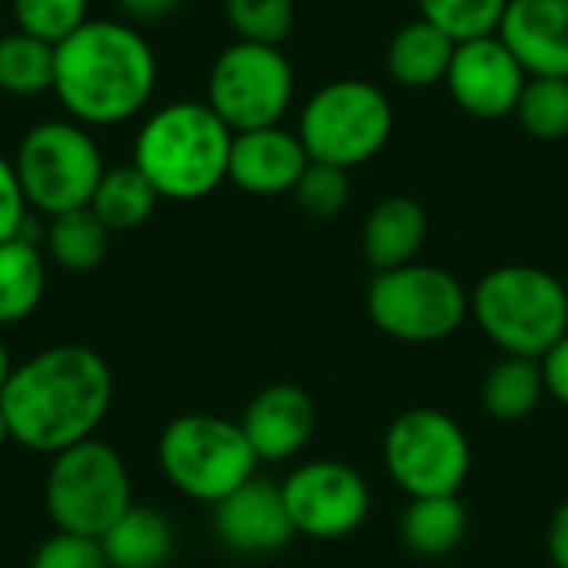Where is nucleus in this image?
<instances>
[{
    "instance_id": "obj_11",
    "label": "nucleus",
    "mask_w": 568,
    "mask_h": 568,
    "mask_svg": "<svg viewBox=\"0 0 568 568\" xmlns=\"http://www.w3.org/2000/svg\"><path fill=\"white\" fill-rule=\"evenodd\" d=\"M296 77L293 63L280 47L236 40L210 67L206 103L233 130H263L280 126L293 103Z\"/></svg>"
},
{
    "instance_id": "obj_38",
    "label": "nucleus",
    "mask_w": 568,
    "mask_h": 568,
    "mask_svg": "<svg viewBox=\"0 0 568 568\" xmlns=\"http://www.w3.org/2000/svg\"><path fill=\"white\" fill-rule=\"evenodd\" d=\"M10 443V426H7V416H3V409H0V449Z\"/></svg>"
},
{
    "instance_id": "obj_14",
    "label": "nucleus",
    "mask_w": 568,
    "mask_h": 568,
    "mask_svg": "<svg viewBox=\"0 0 568 568\" xmlns=\"http://www.w3.org/2000/svg\"><path fill=\"white\" fill-rule=\"evenodd\" d=\"M213 532L236 556H270L286 549L296 536L283 489L260 476L213 506Z\"/></svg>"
},
{
    "instance_id": "obj_31",
    "label": "nucleus",
    "mask_w": 568,
    "mask_h": 568,
    "mask_svg": "<svg viewBox=\"0 0 568 568\" xmlns=\"http://www.w3.org/2000/svg\"><path fill=\"white\" fill-rule=\"evenodd\" d=\"M293 200L313 220L339 216L346 210V203H349V170L310 160L300 183L293 186Z\"/></svg>"
},
{
    "instance_id": "obj_15",
    "label": "nucleus",
    "mask_w": 568,
    "mask_h": 568,
    "mask_svg": "<svg viewBox=\"0 0 568 568\" xmlns=\"http://www.w3.org/2000/svg\"><path fill=\"white\" fill-rule=\"evenodd\" d=\"M240 426L260 463H286L310 446L316 433V406L300 386L273 383L250 399Z\"/></svg>"
},
{
    "instance_id": "obj_7",
    "label": "nucleus",
    "mask_w": 568,
    "mask_h": 568,
    "mask_svg": "<svg viewBox=\"0 0 568 568\" xmlns=\"http://www.w3.org/2000/svg\"><path fill=\"white\" fill-rule=\"evenodd\" d=\"M393 123V103L383 87L359 77H339L303 103L296 133L313 163L353 170L383 153Z\"/></svg>"
},
{
    "instance_id": "obj_28",
    "label": "nucleus",
    "mask_w": 568,
    "mask_h": 568,
    "mask_svg": "<svg viewBox=\"0 0 568 568\" xmlns=\"http://www.w3.org/2000/svg\"><path fill=\"white\" fill-rule=\"evenodd\" d=\"M419 17L439 27L449 40L466 43L499 33L509 0H416Z\"/></svg>"
},
{
    "instance_id": "obj_35",
    "label": "nucleus",
    "mask_w": 568,
    "mask_h": 568,
    "mask_svg": "<svg viewBox=\"0 0 568 568\" xmlns=\"http://www.w3.org/2000/svg\"><path fill=\"white\" fill-rule=\"evenodd\" d=\"M546 546H549V559L556 568H568V499L552 513L549 519V532H546Z\"/></svg>"
},
{
    "instance_id": "obj_25",
    "label": "nucleus",
    "mask_w": 568,
    "mask_h": 568,
    "mask_svg": "<svg viewBox=\"0 0 568 568\" xmlns=\"http://www.w3.org/2000/svg\"><path fill=\"white\" fill-rule=\"evenodd\" d=\"M43 246L50 260L67 273H90L106 260L110 230L93 216L90 206L50 216L43 230Z\"/></svg>"
},
{
    "instance_id": "obj_29",
    "label": "nucleus",
    "mask_w": 568,
    "mask_h": 568,
    "mask_svg": "<svg viewBox=\"0 0 568 568\" xmlns=\"http://www.w3.org/2000/svg\"><path fill=\"white\" fill-rule=\"evenodd\" d=\"M223 13L236 40L280 47L296 20L293 0H223Z\"/></svg>"
},
{
    "instance_id": "obj_5",
    "label": "nucleus",
    "mask_w": 568,
    "mask_h": 568,
    "mask_svg": "<svg viewBox=\"0 0 568 568\" xmlns=\"http://www.w3.org/2000/svg\"><path fill=\"white\" fill-rule=\"evenodd\" d=\"M166 483L193 503L216 506L256 476V453L243 426L213 413H183L156 439Z\"/></svg>"
},
{
    "instance_id": "obj_16",
    "label": "nucleus",
    "mask_w": 568,
    "mask_h": 568,
    "mask_svg": "<svg viewBox=\"0 0 568 568\" xmlns=\"http://www.w3.org/2000/svg\"><path fill=\"white\" fill-rule=\"evenodd\" d=\"M306 166L310 153L300 133L283 126H263L233 133L226 180L250 196H280L293 193Z\"/></svg>"
},
{
    "instance_id": "obj_32",
    "label": "nucleus",
    "mask_w": 568,
    "mask_h": 568,
    "mask_svg": "<svg viewBox=\"0 0 568 568\" xmlns=\"http://www.w3.org/2000/svg\"><path fill=\"white\" fill-rule=\"evenodd\" d=\"M30 568H110L100 539L73 536V532H53L43 539L30 559Z\"/></svg>"
},
{
    "instance_id": "obj_19",
    "label": "nucleus",
    "mask_w": 568,
    "mask_h": 568,
    "mask_svg": "<svg viewBox=\"0 0 568 568\" xmlns=\"http://www.w3.org/2000/svg\"><path fill=\"white\" fill-rule=\"evenodd\" d=\"M453 53H456V40H449L429 20L416 17L393 33L386 47V70L393 83L406 90H429L436 83H446Z\"/></svg>"
},
{
    "instance_id": "obj_36",
    "label": "nucleus",
    "mask_w": 568,
    "mask_h": 568,
    "mask_svg": "<svg viewBox=\"0 0 568 568\" xmlns=\"http://www.w3.org/2000/svg\"><path fill=\"white\" fill-rule=\"evenodd\" d=\"M116 3H120L126 23L140 27V23H156V20H163L180 0H116Z\"/></svg>"
},
{
    "instance_id": "obj_26",
    "label": "nucleus",
    "mask_w": 568,
    "mask_h": 568,
    "mask_svg": "<svg viewBox=\"0 0 568 568\" xmlns=\"http://www.w3.org/2000/svg\"><path fill=\"white\" fill-rule=\"evenodd\" d=\"M53 90V43L10 30L0 37V93L40 97Z\"/></svg>"
},
{
    "instance_id": "obj_34",
    "label": "nucleus",
    "mask_w": 568,
    "mask_h": 568,
    "mask_svg": "<svg viewBox=\"0 0 568 568\" xmlns=\"http://www.w3.org/2000/svg\"><path fill=\"white\" fill-rule=\"evenodd\" d=\"M542 363V379H546V393L568 406V333L539 359Z\"/></svg>"
},
{
    "instance_id": "obj_24",
    "label": "nucleus",
    "mask_w": 568,
    "mask_h": 568,
    "mask_svg": "<svg viewBox=\"0 0 568 568\" xmlns=\"http://www.w3.org/2000/svg\"><path fill=\"white\" fill-rule=\"evenodd\" d=\"M156 200L160 196L150 186V180L133 163H123V166H110L100 176L90 196V210L110 233H126L153 216Z\"/></svg>"
},
{
    "instance_id": "obj_23",
    "label": "nucleus",
    "mask_w": 568,
    "mask_h": 568,
    "mask_svg": "<svg viewBox=\"0 0 568 568\" xmlns=\"http://www.w3.org/2000/svg\"><path fill=\"white\" fill-rule=\"evenodd\" d=\"M483 409L499 419V423H519L529 419L546 393V379H542V363L539 359H526V356H506L499 359L486 379H483Z\"/></svg>"
},
{
    "instance_id": "obj_8",
    "label": "nucleus",
    "mask_w": 568,
    "mask_h": 568,
    "mask_svg": "<svg viewBox=\"0 0 568 568\" xmlns=\"http://www.w3.org/2000/svg\"><path fill=\"white\" fill-rule=\"evenodd\" d=\"M13 170L27 206L47 220L90 206V196L106 173L100 143L70 116L30 126L17 143Z\"/></svg>"
},
{
    "instance_id": "obj_17",
    "label": "nucleus",
    "mask_w": 568,
    "mask_h": 568,
    "mask_svg": "<svg viewBox=\"0 0 568 568\" xmlns=\"http://www.w3.org/2000/svg\"><path fill=\"white\" fill-rule=\"evenodd\" d=\"M496 37L529 77L568 80V0H509Z\"/></svg>"
},
{
    "instance_id": "obj_33",
    "label": "nucleus",
    "mask_w": 568,
    "mask_h": 568,
    "mask_svg": "<svg viewBox=\"0 0 568 568\" xmlns=\"http://www.w3.org/2000/svg\"><path fill=\"white\" fill-rule=\"evenodd\" d=\"M27 200H23V190H20V180H17V170H13V160H7L0 153V243L13 240L23 233L27 226Z\"/></svg>"
},
{
    "instance_id": "obj_20",
    "label": "nucleus",
    "mask_w": 568,
    "mask_h": 568,
    "mask_svg": "<svg viewBox=\"0 0 568 568\" xmlns=\"http://www.w3.org/2000/svg\"><path fill=\"white\" fill-rule=\"evenodd\" d=\"M110 568H163L173 559L176 532L160 509L136 506L123 513L100 539Z\"/></svg>"
},
{
    "instance_id": "obj_30",
    "label": "nucleus",
    "mask_w": 568,
    "mask_h": 568,
    "mask_svg": "<svg viewBox=\"0 0 568 568\" xmlns=\"http://www.w3.org/2000/svg\"><path fill=\"white\" fill-rule=\"evenodd\" d=\"M87 10H90V0H10L17 30L33 33L53 47L90 20Z\"/></svg>"
},
{
    "instance_id": "obj_21",
    "label": "nucleus",
    "mask_w": 568,
    "mask_h": 568,
    "mask_svg": "<svg viewBox=\"0 0 568 568\" xmlns=\"http://www.w3.org/2000/svg\"><path fill=\"white\" fill-rule=\"evenodd\" d=\"M469 519L459 496H419L399 516V539L423 559H439L459 549Z\"/></svg>"
},
{
    "instance_id": "obj_2",
    "label": "nucleus",
    "mask_w": 568,
    "mask_h": 568,
    "mask_svg": "<svg viewBox=\"0 0 568 568\" xmlns=\"http://www.w3.org/2000/svg\"><path fill=\"white\" fill-rule=\"evenodd\" d=\"M156 53L126 20H87L53 47V97L80 126H120L156 90Z\"/></svg>"
},
{
    "instance_id": "obj_12",
    "label": "nucleus",
    "mask_w": 568,
    "mask_h": 568,
    "mask_svg": "<svg viewBox=\"0 0 568 568\" xmlns=\"http://www.w3.org/2000/svg\"><path fill=\"white\" fill-rule=\"evenodd\" d=\"M280 489L296 536L323 542L356 532L373 506L366 479L339 459L303 463L280 483Z\"/></svg>"
},
{
    "instance_id": "obj_10",
    "label": "nucleus",
    "mask_w": 568,
    "mask_h": 568,
    "mask_svg": "<svg viewBox=\"0 0 568 568\" xmlns=\"http://www.w3.org/2000/svg\"><path fill=\"white\" fill-rule=\"evenodd\" d=\"M389 479L409 496H459L473 469V446L463 426L433 406L399 413L383 436Z\"/></svg>"
},
{
    "instance_id": "obj_1",
    "label": "nucleus",
    "mask_w": 568,
    "mask_h": 568,
    "mask_svg": "<svg viewBox=\"0 0 568 568\" xmlns=\"http://www.w3.org/2000/svg\"><path fill=\"white\" fill-rule=\"evenodd\" d=\"M113 403V373L106 359L80 343H60L13 366L0 409L10 443L57 456L97 436Z\"/></svg>"
},
{
    "instance_id": "obj_18",
    "label": "nucleus",
    "mask_w": 568,
    "mask_h": 568,
    "mask_svg": "<svg viewBox=\"0 0 568 568\" xmlns=\"http://www.w3.org/2000/svg\"><path fill=\"white\" fill-rule=\"evenodd\" d=\"M429 236V216L413 196L379 200L363 223V256L373 273H386L416 263Z\"/></svg>"
},
{
    "instance_id": "obj_6",
    "label": "nucleus",
    "mask_w": 568,
    "mask_h": 568,
    "mask_svg": "<svg viewBox=\"0 0 568 568\" xmlns=\"http://www.w3.org/2000/svg\"><path fill=\"white\" fill-rule=\"evenodd\" d=\"M43 506L57 532L103 539V532L133 509V479L123 456L97 436L50 456Z\"/></svg>"
},
{
    "instance_id": "obj_3",
    "label": "nucleus",
    "mask_w": 568,
    "mask_h": 568,
    "mask_svg": "<svg viewBox=\"0 0 568 568\" xmlns=\"http://www.w3.org/2000/svg\"><path fill=\"white\" fill-rule=\"evenodd\" d=\"M233 130L206 100H173L153 110L133 140V166L160 200L193 203L210 196L230 173Z\"/></svg>"
},
{
    "instance_id": "obj_9",
    "label": "nucleus",
    "mask_w": 568,
    "mask_h": 568,
    "mask_svg": "<svg viewBox=\"0 0 568 568\" xmlns=\"http://www.w3.org/2000/svg\"><path fill=\"white\" fill-rule=\"evenodd\" d=\"M373 326L399 343H443L469 316V290L443 266L406 263L376 273L366 290Z\"/></svg>"
},
{
    "instance_id": "obj_27",
    "label": "nucleus",
    "mask_w": 568,
    "mask_h": 568,
    "mask_svg": "<svg viewBox=\"0 0 568 568\" xmlns=\"http://www.w3.org/2000/svg\"><path fill=\"white\" fill-rule=\"evenodd\" d=\"M519 126L542 143L568 136V80L566 77H529L516 106Z\"/></svg>"
},
{
    "instance_id": "obj_13",
    "label": "nucleus",
    "mask_w": 568,
    "mask_h": 568,
    "mask_svg": "<svg viewBox=\"0 0 568 568\" xmlns=\"http://www.w3.org/2000/svg\"><path fill=\"white\" fill-rule=\"evenodd\" d=\"M526 80L529 73L519 67L509 47L493 33V37L456 43L446 73V90L463 113L476 120H503L516 113Z\"/></svg>"
},
{
    "instance_id": "obj_4",
    "label": "nucleus",
    "mask_w": 568,
    "mask_h": 568,
    "mask_svg": "<svg viewBox=\"0 0 568 568\" xmlns=\"http://www.w3.org/2000/svg\"><path fill=\"white\" fill-rule=\"evenodd\" d=\"M469 316L506 356L542 359L568 333V290L542 266L506 263L476 283Z\"/></svg>"
},
{
    "instance_id": "obj_37",
    "label": "nucleus",
    "mask_w": 568,
    "mask_h": 568,
    "mask_svg": "<svg viewBox=\"0 0 568 568\" xmlns=\"http://www.w3.org/2000/svg\"><path fill=\"white\" fill-rule=\"evenodd\" d=\"M10 373H13V359H10V349H7V343L0 336V393H3V386L10 379Z\"/></svg>"
},
{
    "instance_id": "obj_22",
    "label": "nucleus",
    "mask_w": 568,
    "mask_h": 568,
    "mask_svg": "<svg viewBox=\"0 0 568 568\" xmlns=\"http://www.w3.org/2000/svg\"><path fill=\"white\" fill-rule=\"evenodd\" d=\"M47 293V260L37 240L13 236L0 243V326L23 323Z\"/></svg>"
}]
</instances>
